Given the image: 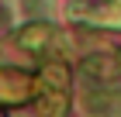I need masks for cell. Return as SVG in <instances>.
Returning a JSON list of instances; mask_svg holds the SVG:
<instances>
[{"label": "cell", "instance_id": "6", "mask_svg": "<svg viewBox=\"0 0 121 117\" xmlns=\"http://www.w3.org/2000/svg\"><path fill=\"white\" fill-rule=\"evenodd\" d=\"M0 117H4V110H0Z\"/></svg>", "mask_w": 121, "mask_h": 117}, {"label": "cell", "instance_id": "5", "mask_svg": "<svg viewBox=\"0 0 121 117\" xmlns=\"http://www.w3.org/2000/svg\"><path fill=\"white\" fill-rule=\"evenodd\" d=\"M90 107L93 110H121V93H93Z\"/></svg>", "mask_w": 121, "mask_h": 117}, {"label": "cell", "instance_id": "3", "mask_svg": "<svg viewBox=\"0 0 121 117\" xmlns=\"http://www.w3.org/2000/svg\"><path fill=\"white\" fill-rule=\"evenodd\" d=\"M83 72L93 76V79H118V76H121V59L111 55V52L86 55V59H83Z\"/></svg>", "mask_w": 121, "mask_h": 117}, {"label": "cell", "instance_id": "1", "mask_svg": "<svg viewBox=\"0 0 121 117\" xmlns=\"http://www.w3.org/2000/svg\"><path fill=\"white\" fill-rule=\"evenodd\" d=\"M38 117H62L66 103H69V76H66L62 62H48L42 69V83H38Z\"/></svg>", "mask_w": 121, "mask_h": 117}, {"label": "cell", "instance_id": "4", "mask_svg": "<svg viewBox=\"0 0 121 117\" xmlns=\"http://www.w3.org/2000/svg\"><path fill=\"white\" fill-rule=\"evenodd\" d=\"M52 41V28L48 24H28V28H21L17 31V45L21 48H28V52H42V48Z\"/></svg>", "mask_w": 121, "mask_h": 117}, {"label": "cell", "instance_id": "2", "mask_svg": "<svg viewBox=\"0 0 121 117\" xmlns=\"http://www.w3.org/2000/svg\"><path fill=\"white\" fill-rule=\"evenodd\" d=\"M31 93H35L31 76H24V72H17V69H0V103H4V107L24 103Z\"/></svg>", "mask_w": 121, "mask_h": 117}]
</instances>
